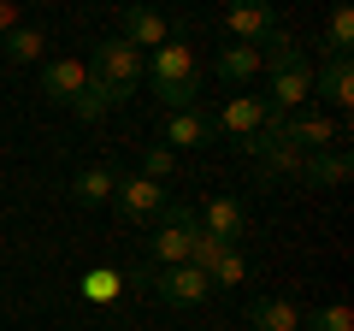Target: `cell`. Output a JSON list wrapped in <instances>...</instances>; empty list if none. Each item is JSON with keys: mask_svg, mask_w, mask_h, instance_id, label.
<instances>
[{"mask_svg": "<svg viewBox=\"0 0 354 331\" xmlns=\"http://www.w3.org/2000/svg\"><path fill=\"white\" fill-rule=\"evenodd\" d=\"M153 237H148V249H153V267H189V255H195V237H201V219H195V207L189 202H171L160 219H153Z\"/></svg>", "mask_w": 354, "mask_h": 331, "instance_id": "3", "label": "cell"}, {"mask_svg": "<svg viewBox=\"0 0 354 331\" xmlns=\"http://www.w3.org/2000/svg\"><path fill=\"white\" fill-rule=\"evenodd\" d=\"M142 65H148V83L165 101V113H189V107L201 101V60H195V48L183 36H171L165 48H153Z\"/></svg>", "mask_w": 354, "mask_h": 331, "instance_id": "1", "label": "cell"}, {"mask_svg": "<svg viewBox=\"0 0 354 331\" xmlns=\"http://www.w3.org/2000/svg\"><path fill=\"white\" fill-rule=\"evenodd\" d=\"M113 207H118L124 225H153V219L171 207V190H165V184H148L136 172V178H118L113 184Z\"/></svg>", "mask_w": 354, "mask_h": 331, "instance_id": "5", "label": "cell"}, {"mask_svg": "<svg viewBox=\"0 0 354 331\" xmlns=\"http://www.w3.org/2000/svg\"><path fill=\"white\" fill-rule=\"evenodd\" d=\"M213 118V136H236V142H248L254 130H266L272 125V107H266V95H230L218 113H207Z\"/></svg>", "mask_w": 354, "mask_h": 331, "instance_id": "6", "label": "cell"}, {"mask_svg": "<svg viewBox=\"0 0 354 331\" xmlns=\"http://www.w3.org/2000/svg\"><path fill=\"white\" fill-rule=\"evenodd\" d=\"M248 325L254 331H301V307L290 296H254L248 302Z\"/></svg>", "mask_w": 354, "mask_h": 331, "instance_id": "15", "label": "cell"}, {"mask_svg": "<svg viewBox=\"0 0 354 331\" xmlns=\"http://www.w3.org/2000/svg\"><path fill=\"white\" fill-rule=\"evenodd\" d=\"M313 95V65H290V71H272V95H266V107H272V118H290L301 113V101Z\"/></svg>", "mask_w": 354, "mask_h": 331, "instance_id": "12", "label": "cell"}, {"mask_svg": "<svg viewBox=\"0 0 354 331\" xmlns=\"http://www.w3.org/2000/svg\"><path fill=\"white\" fill-rule=\"evenodd\" d=\"M272 30H278V12H272L266 0H248V6H230L225 12V36L236 42V48H260Z\"/></svg>", "mask_w": 354, "mask_h": 331, "instance_id": "10", "label": "cell"}, {"mask_svg": "<svg viewBox=\"0 0 354 331\" xmlns=\"http://www.w3.org/2000/svg\"><path fill=\"white\" fill-rule=\"evenodd\" d=\"M130 290H153L165 307H201L207 296H213V284H207V272L195 267H160V272H124Z\"/></svg>", "mask_w": 354, "mask_h": 331, "instance_id": "4", "label": "cell"}, {"mask_svg": "<svg viewBox=\"0 0 354 331\" xmlns=\"http://www.w3.org/2000/svg\"><path fill=\"white\" fill-rule=\"evenodd\" d=\"M301 60H307L301 42L283 36V30H272V36L260 42V71H290V65H301Z\"/></svg>", "mask_w": 354, "mask_h": 331, "instance_id": "19", "label": "cell"}, {"mask_svg": "<svg viewBox=\"0 0 354 331\" xmlns=\"http://www.w3.org/2000/svg\"><path fill=\"white\" fill-rule=\"evenodd\" d=\"M242 278H248V260H242V249H225V255L207 267V284H213V290H236Z\"/></svg>", "mask_w": 354, "mask_h": 331, "instance_id": "23", "label": "cell"}, {"mask_svg": "<svg viewBox=\"0 0 354 331\" xmlns=\"http://www.w3.org/2000/svg\"><path fill=\"white\" fill-rule=\"evenodd\" d=\"M348 48H354V12H348V6H337L330 24H325V48H319V53H325V60H342Z\"/></svg>", "mask_w": 354, "mask_h": 331, "instance_id": "22", "label": "cell"}, {"mask_svg": "<svg viewBox=\"0 0 354 331\" xmlns=\"http://www.w3.org/2000/svg\"><path fill=\"white\" fill-rule=\"evenodd\" d=\"M213 142V118L201 113V107H189V113H165V148H207Z\"/></svg>", "mask_w": 354, "mask_h": 331, "instance_id": "13", "label": "cell"}, {"mask_svg": "<svg viewBox=\"0 0 354 331\" xmlns=\"http://www.w3.org/2000/svg\"><path fill=\"white\" fill-rule=\"evenodd\" d=\"M278 125V136L290 142V148H301V154H325V148H337V118H325V113H290V118H272Z\"/></svg>", "mask_w": 354, "mask_h": 331, "instance_id": "7", "label": "cell"}, {"mask_svg": "<svg viewBox=\"0 0 354 331\" xmlns=\"http://www.w3.org/2000/svg\"><path fill=\"white\" fill-rule=\"evenodd\" d=\"M41 95H48L53 107H71L88 95V65L83 60H48V71H41Z\"/></svg>", "mask_w": 354, "mask_h": 331, "instance_id": "9", "label": "cell"}, {"mask_svg": "<svg viewBox=\"0 0 354 331\" xmlns=\"http://www.w3.org/2000/svg\"><path fill=\"white\" fill-rule=\"evenodd\" d=\"M348 172H354L348 148H325L301 160V184H313V190H337V184H348Z\"/></svg>", "mask_w": 354, "mask_h": 331, "instance_id": "14", "label": "cell"}, {"mask_svg": "<svg viewBox=\"0 0 354 331\" xmlns=\"http://www.w3.org/2000/svg\"><path fill=\"white\" fill-rule=\"evenodd\" d=\"M313 95L330 101V107H348L354 101V60H348V53H342V60H325L313 71Z\"/></svg>", "mask_w": 354, "mask_h": 331, "instance_id": "16", "label": "cell"}, {"mask_svg": "<svg viewBox=\"0 0 354 331\" xmlns=\"http://www.w3.org/2000/svg\"><path fill=\"white\" fill-rule=\"evenodd\" d=\"M6 30H18V6L12 0H0V36H6Z\"/></svg>", "mask_w": 354, "mask_h": 331, "instance_id": "26", "label": "cell"}, {"mask_svg": "<svg viewBox=\"0 0 354 331\" xmlns=\"http://www.w3.org/2000/svg\"><path fill=\"white\" fill-rule=\"evenodd\" d=\"M118 290H124V272H113V267H95V272H83V302L106 307V302H118Z\"/></svg>", "mask_w": 354, "mask_h": 331, "instance_id": "21", "label": "cell"}, {"mask_svg": "<svg viewBox=\"0 0 354 331\" xmlns=\"http://www.w3.org/2000/svg\"><path fill=\"white\" fill-rule=\"evenodd\" d=\"M195 219H201V231H207V237L230 242V249H236V242H242V231H248V207H242L236 195H213V202H201V207H195Z\"/></svg>", "mask_w": 354, "mask_h": 331, "instance_id": "8", "label": "cell"}, {"mask_svg": "<svg viewBox=\"0 0 354 331\" xmlns=\"http://www.w3.org/2000/svg\"><path fill=\"white\" fill-rule=\"evenodd\" d=\"M41 48H48V36H41L36 24H18V30H6L0 36V53L12 65H30V60H41Z\"/></svg>", "mask_w": 354, "mask_h": 331, "instance_id": "20", "label": "cell"}, {"mask_svg": "<svg viewBox=\"0 0 354 331\" xmlns=\"http://www.w3.org/2000/svg\"><path fill=\"white\" fill-rule=\"evenodd\" d=\"M171 36H183V30H177L171 24V18H165V12H153V6H130V12H124V36H118V42H130V48H165V42H171Z\"/></svg>", "mask_w": 354, "mask_h": 331, "instance_id": "11", "label": "cell"}, {"mask_svg": "<svg viewBox=\"0 0 354 331\" xmlns=\"http://www.w3.org/2000/svg\"><path fill=\"white\" fill-rule=\"evenodd\" d=\"M301 331H319V325H313V319H301Z\"/></svg>", "mask_w": 354, "mask_h": 331, "instance_id": "27", "label": "cell"}, {"mask_svg": "<svg viewBox=\"0 0 354 331\" xmlns=\"http://www.w3.org/2000/svg\"><path fill=\"white\" fill-rule=\"evenodd\" d=\"M218 77H225V83H254V77H260V48H236V42H230V48H218Z\"/></svg>", "mask_w": 354, "mask_h": 331, "instance_id": "18", "label": "cell"}, {"mask_svg": "<svg viewBox=\"0 0 354 331\" xmlns=\"http://www.w3.org/2000/svg\"><path fill=\"white\" fill-rule=\"evenodd\" d=\"M171 172H177V154L171 148H148V154H142V178H148V184H165Z\"/></svg>", "mask_w": 354, "mask_h": 331, "instance_id": "24", "label": "cell"}, {"mask_svg": "<svg viewBox=\"0 0 354 331\" xmlns=\"http://www.w3.org/2000/svg\"><path fill=\"white\" fill-rule=\"evenodd\" d=\"M313 325H319V331H354V307H348V302H325V307L313 314Z\"/></svg>", "mask_w": 354, "mask_h": 331, "instance_id": "25", "label": "cell"}, {"mask_svg": "<svg viewBox=\"0 0 354 331\" xmlns=\"http://www.w3.org/2000/svg\"><path fill=\"white\" fill-rule=\"evenodd\" d=\"M88 77H95V89L106 95V107H124L130 95H136V83L148 77V65H142V53L130 48V42L106 36V42H95V53H88Z\"/></svg>", "mask_w": 354, "mask_h": 331, "instance_id": "2", "label": "cell"}, {"mask_svg": "<svg viewBox=\"0 0 354 331\" xmlns=\"http://www.w3.org/2000/svg\"><path fill=\"white\" fill-rule=\"evenodd\" d=\"M113 184H118L113 166H83V172L71 178V195H77L83 207H101V202H113Z\"/></svg>", "mask_w": 354, "mask_h": 331, "instance_id": "17", "label": "cell"}]
</instances>
